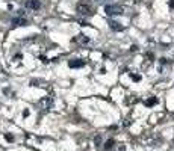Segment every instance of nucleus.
<instances>
[{
    "label": "nucleus",
    "mask_w": 174,
    "mask_h": 151,
    "mask_svg": "<svg viewBox=\"0 0 174 151\" xmlns=\"http://www.w3.org/2000/svg\"><path fill=\"white\" fill-rule=\"evenodd\" d=\"M104 12L108 15H121L123 12H124V9L120 5H106L104 6Z\"/></svg>",
    "instance_id": "f257e3e1"
},
{
    "label": "nucleus",
    "mask_w": 174,
    "mask_h": 151,
    "mask_svg": "<svg viewBox=\"0 0 174 151\" xmlns=\"http://www.w3.org/2000/svg\"><path fill=\"white\" fill-rule=\"evenodd\" d=\"M77 12L80 15H89V14H92V8L86 2H80V3H77Z\"/></svg>",
    "instance_id": "f03ea898"
},
{
    "label": "nucleus",
    "mask_w": 174,
    "mask_h": 151,
    "mask_svg": "<svg viewBox=\"0 0 174 151\" xmlns=\"http://www.w3.org/2000/svg\"><path fill=\"white\" fill-rule=\"evenodd\" d=\"M26 8L32 9V11H38V9H41V2L39 0H27Z\"/></svg>",
    "instance_id": "7ed1b4c3"
},
{
    "label": "nucleus",
    "mask_w": 174,
    "mask_h": 151,
    "mask_svg": "<svg viewBox=\"0 0 174 151\" xmlns=\"http://www.w3.org/2000/svg\"><path fill=\"white\" fill-rule=\"evenodd\" d=\"M14 26L17 27V26H26L27 24V20L26 18H23V17H17V18H12V21H11Z\"/></svg>",
    "instance_id": "20e7f679"
},
{
    "label": "nucleus",
    "mask_w": 174,
    "mask_h": 151,
    "mask_svg": "<svg viewBox=\"0 0 174 151\" xmlns=\"http://www.w3.org/2000/svg\"><path fill=\"white\" fill-rule=\"evenodd\" d=\"M109 27L112 29V30H123L124 27L120 24V23H117V21H109Z\"/></svg>",
    "instance_id": "39448f33"
},
{
    "label": "nucleus",
    "mask_w": 174,
    "mask_h": 151,
    "mask_svg": "<svg viewBox=\"0 0 174 151\" xmlns=\"http://www.w3.org/2000/svg\"><path fill=\"white\" fill-rule=\"evenodd\" d=\"M50 104H52V100H50V98H44V100H41V106H43L45 110L50 107Z\"/></svg>",
    "instance_id": "423d86ee"
},
{
    "label": "nucleus",
    "mask_w": 174,
    "mask_h": 151,
    "mask_svg": "<svg viewBox=\"0 0 174 151\" xmlns=\"http://www.w3.org/2000/svg\"><path fill=\"white\" fill-rule=\"evenodd\" d=\"M85 62L83 61H76V62H70V67H73V68H76V67H83Z\"/></svg>",
    "instance_id": "0eeeda50"
},
{
    "label": "nucleus",
    "mask_w": 174,
    "mask_h": 151,
    "mask_svg": "<svg viewBox=\"0 0 174 151\" xmlns=\"http://www.w3.org/2000/svg\"><path fill=\"white\" fill-rule=\"evenodd\" d=\"M156 103H157V100H156V98H150V100L147 101V104H148V106H153V104H156Z\"/></svg>",
    "instance_id": "6e6552de"
},
{
    "label": "nucleus",
    "mask_w": 174,
    "mask_h": 151,
    "mask_svg": "<svg viewBox=\"0 0 174 151\" xmlns=\"http://www.w3.org/2000/svg\"><path fill=\"white\" fill-rule=\"evenodd\" d=\"M112 143H113V141H108V142H106V145H104V147H106V148H108V150H109V148H111V147H112Z\"/></svg>",
    "instance_id": "1a4fd4ad"
},
{
    "label": "nucleus",
    "mask_w": 174,
    "mask_h": 151,
    "mask_svg": "<svg viewBox=\"0 0 174 151\" xmlns=\"http://www.w3.org/2000/svg\"><path fill=\"white\" fill-rule=\"evenodd\" d=\"M170 6H171V8H174V0H171V3H170Z\"/></svg>",
    "instance_id": "9d476101"
},
{
    "label": "nucleus",
    "mask_w": 174,
    "mask_h": 151,
    "mask_svg": "<svg viewBox=\"0 0 174 151\" xmlns=\"http://www.w3.org/2000/svg\"><path fill=\"white\" fill-rule=\"evenodd\" d=\"M96 2H100V3H102V2H106V0H96Z\"/></svg>",
    "instance_id": "9b49d317"
}]
</instances>
